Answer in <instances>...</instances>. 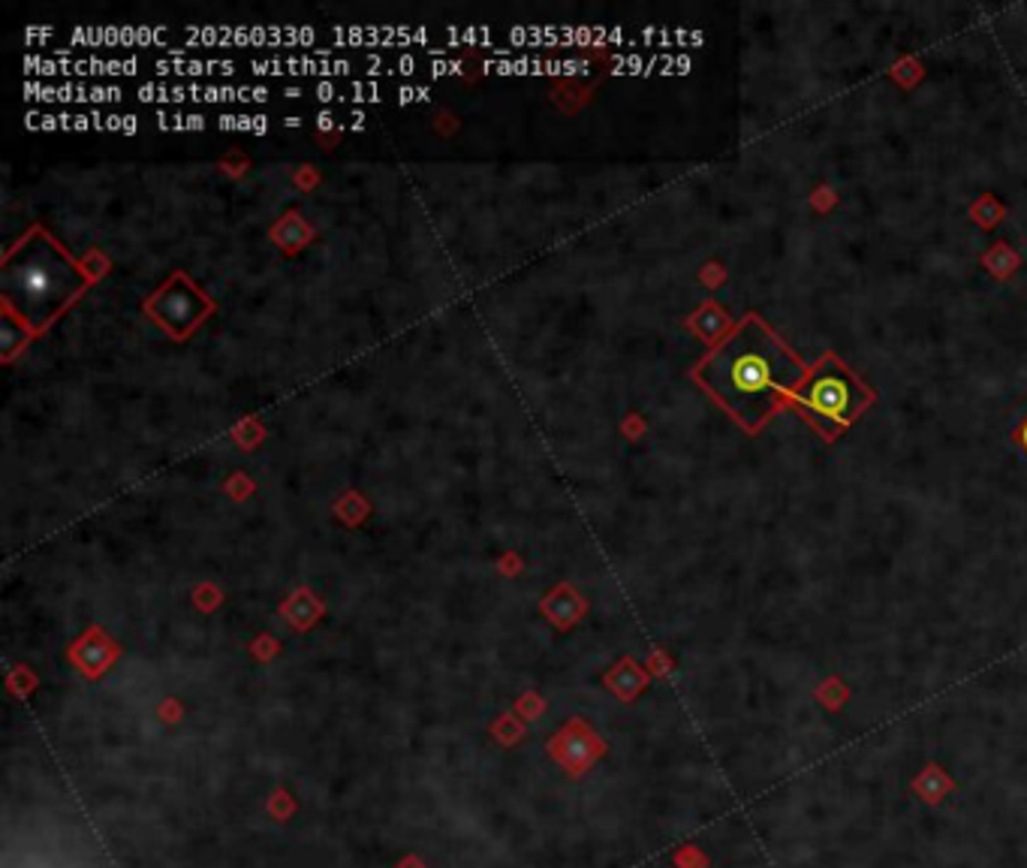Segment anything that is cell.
Here are the masks:
<instances>
[{
    "label": "cell",
    "instance_id": "obj_4",
    "mask_svg": "<svg viewBox=\"0 0 1027 868\" xmlns=\"http://www.w3.org/2000/svg\"><path fill=\"white\" fill-rule=\"evenodd\" d=\"M161 73H182V75H205V73H233L236 64H229V61H187V64H157Z\"/></svg>",
    "mask_w": 1027,
    "mask_h": 868
},
{
    "label": "cell",
    "instance_id": "obj_5",
    "mask_svg": "<svg viewBox=\"0 0 1027 868\" xmlns=\"http://www.w3.org/2000/svg\"><path fill=\"white\" fill-rule=\"evenodd\" d=\"M398 100H401V103H410V100H429V88H401V91H398Z\"/></svg>",
    "mask_w": 1027,
    "mask_h": 868
},
{
    "label": "cell",
    "instance_id": "obj_1",
    "mask_svg": "<svg viewBox=\"0 0 1027 868\" xmlns=\"http://www.w3.org/2000/svg\"><path fill=\"white\" fill-rule=\"evenodd\" d=\"M808 365L760 314L741 317L694 368L696 384L748 435L790 408Z\"/></svg>",
    "mask_w": 1027,
    "mask_h": 868
},
{
    "label": "cell",
    "instance_id": "obj_7",
    "mask_svg": "<svg viewBox=\"0 0 1027 868\" xmlns=\"http://www.w3.org/2000/svg\"><path fill=\"white\" fill-rule=\"evenodd\" d=\"M1021 447H1025V450H1027V422H1025V426H1021Z\"/></svg>",
    "mask_w": 1027,
    "mask_h": 868
},
{
    "label": "cell",
    "instance_id": "obj_2",
    "mask_svg": "<svg viewBox=\"0 0 1027 868\" xmlns=\"http://www.w3.org/2000/svg\"><path fill=\"white\" fill-rule=\"evenodd\" d=\"M877 392L862 377L846 368L832 350L808 365L802 386L795 389L790 408L811 426L825 443H835L859 417L874 405Z\"/></svg>",
    "mask_w": 1027,
    "mask_h": 868
},
{
    "label": "cell",
    "instance_id": "obj_3",
    "mask_svg": "<svg viewBox=\"0 0 1027 868\" xmlns=\"http://www.w3.org/2000/svg\"><path fill=\"white\" fill-rule=\"evenodd\" d=\"M485 70L494 73H567L578 70L576 61H489Z\"/></svg>",
    "mask_w": 1027,
    "mask_h": 868
},
{
    "label": "cell",
    "instance_id": "obj_6",
    "mask_svg": "<svg viewBox=\"0 0 1027 868\" xmlns=\"http://www.w3.org/2000/svg\"><path fill=\"white\" fill-rule=\"evenodd\" d=\"M434 73H438V75L461 73V64H443V61H438V64H434Z\"/></svg>",
    "mask_w": 1027,
    "mask_h": 868
}]
</instances>
